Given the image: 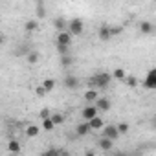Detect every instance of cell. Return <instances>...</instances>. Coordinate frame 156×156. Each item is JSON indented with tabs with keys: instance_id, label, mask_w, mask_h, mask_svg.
Returning <instances> with one entry per match:
<instances>
[{
	"instance_id": "obj_1",
	"label": "cell",
	"mask_w": 156,
	"mask_h": 156,
	"mask_svg": "<svg viewBox=\"0 0 156 156\" xmlns=\"http://www.w3.org/2000/svg\"><path fill=\"white\" fill-rule=\"evenodd\" d=\"M110 81H112V73L103 72V73H96V75H92L90 79H88V85L94 87V88H107V87L110 85Z\"/></svg>"
},
{
	"instance_id": "obj_2",
	"label": "cell",
	"mask_w": 156,
	"mask_h": 156,
	"mask_svg": "<svg viewBox=\"0 0 156 156\" xmlns=\"http://www.w3.org/2000/svg\"><path fill=\"white\" fill-rule=\"evenodd\" d=\"M83 30H85V26H83V20H81V19H72V20L68 22V31H70L73 37L81 35Z\"/></svg>"
},
{
	"instance_id": "obj_3",
	"label": "cell",
	"mask_w": 156,
	"mask_h": 156,
	"mask_svg": "<svg viewBox=\"0 0 156 156\" xmlns=\"http://www.w3.org/2000/svg\"><path fill=\"white\" fill-rule=\"evenodd\" d=\"M143 87L149 88V90H156V68H151L145 81H143Z\"/></svg>"
},
{
	"instance_id": "obj_4",
	"label": "cell",
	"mask_w": 156,
	"mask_h": 156,
	"mask_svg": "<svg viewBox=\"0 0 156 156\" xmlns=\"http://www.w3.org/2000/svg\"><path fill=\"white\" fill-rule=\"evenodd\" d=\"M119 129H118V125H105L103 127V136L105 138H110V140H118L119 138Z\"/></svg>"
},
{
	"instance_id": "obj_5",
	"label": "cell",
	"mask_w": 156,
	"mask_h": 156,
	"mask_svg": "<svg viewBox=\"0 0 156 156\" xmlns=\"http://www.w3.org/2000/svg\"><path fill=\"white\" fill-rule=\"evenodd\" d=\"M57 44H66V46H72V42H73V35L70 33V31H59L57 33V41H55Z\"/></svg>"
},
{
	"instance_id": "obj_6",
	"label": "cell",
	"mask_w": 156,
	"mask_h": 156,
	"mask_svg": "<svg viewBox=\"0 0 156 156\" xmlns=\"http://www.w3.org/2000/svg\"><path fill=\"white\" fill-rule=\"evenodd\" d=\"M98 112H99V108H98V107H92V105H88V107H85V108H83L81 116H83V119L90 121L92 118H96V116H98Z\"/></svg>"
},
{
	"instance_id": "obj_7",
	"label": "cell",
	"mask_w": 156,
	"mask_h": 156,
	"mask_svg": "<svg viewBox=\"0 0 156 156\" xmlns=\"http://www.w3.org/2000/svg\"><path fill=\"white\" fill-rule=\"evenodd\" d=\"M92 130V127H90V123L85 119L83 123H79L75 127V132H77V136H88V132Z\"/></svg>"
},
{
	"instance_id": "obj_8",
	"label": "cell",
	"mask_w": 156,
	"mask_h": 156,
	"mask_svg": "<svg viewBox=\"0 0 156 156\" xmlns=\"http://www.w3.org/2000/svg\"><path fill=\"white\" fill-rule=\"evenodd\" d=\"M98 147L101 149V151H112V147H114V140H110V138H101L99 141H98Z\"/></svg>"
},
{
	"instance_id": "obj_9",
	"label": "cell",
	"mask_w": 156,
	"mask_h": 156,
	"mask_svg": "<svg viewBox=\"0 0 156 156\" xmlns=\"http://www.w3.org/2000/svg\"><path fill=\"white\" fill-rule=\"evenodd\" d=\"M96 107L99 108V112H108V110H110V101H108L107 98H98Z\"/></svg>"
},
{
	"instance_id": "obj_10",
	"label": "cell",
	"mask_w": 156,
	"mask_h": 156,
	"mask_svg": "<svg viewBox=\"0 0 156 156\" xmlns=\"http://www.w3.org/2000/svg\"><path fill=\"white\" fill-rule=\"evenodd\" d=\"M99 39L101 41H110L112 39V31H110V26H101L99 28Z\"/></svg>"
},
{
	"instance_id": "obj_11",
	"label": "cell",
	"mask_w": 156,
	"mask_h": 156,
	"mask_svg": "<svg viewBox=\"0 0 156 156\" xmlns=\"http://www.w3.org/2000/svg\"><path fill=\"white\" fill-rule=\"evenodd\" d=\"M88 123H90V127H92V130H101V129L105 127V121H103V119H101L99 116H96V118H92V119H90Z\"/></svg>"
},
{
	"instance_id": "obj_12",
	"label": "cell",
	"mask_w": 156,
	"mask_h": 156,
	"mask_svg": "<svg viewBox=\"0 0 156 156\" xmlns=\"http://www.w3.org/2000/svg\"><path fill=\"white\" fill-rule=\"evenodd\" d=\"M55 127H57V125H55V121L51 119V116H50V118H46V119H42V129H44L46 132H51Z\"/></svg>"
},
{
	"instance_id": "obj_13",
	"label": "cell",
	"mask_w": 156,
	"mask_h": 156,
	"mask_svg": "<svg viewBox=\"0 0 156 156\" xmlns=\"http://www.w3.org/2000/svg\"><path fill=\"white\" fill-rule=\"evenodd\" d=\"M39 134H41V127H37V125H30L26 129V136L28 138H37Z\"/></svg>"
},
{
	"instance_id": "obj_14",
	"label": "cell",
	"mask_w": 156,
	"mask_h": 156,
	"mask_svg": "<svg viewBox=\"0 0 156 156\" xmlns=\"http://www.w3.org/2000/svg\"><path fill=\"white\" fill-rule=\"evenodd\" d=\"M77 85H79V81H77V77H73V75H68L64 79V87L66 88H77Z\"/></svg>"
},
{
	"instance_id": "obj_15",
	"label": "cell",
	"mask_w": 156,
	"mask_h": 156,
	"mask_svg": "<svg viewBox=\"0 0 156 156\" xmlns=\"http://www.w3.org/2000/svg\"><path fill=\"white\" fill-rule=\"evenodd\" d=\"M98 98H99V94H98L96 88H90V90L85 92V99H87L88 103H90V101H98Z\"/></svg>"
},
{
	"instance_id": "obj_16",
	"label": "cell",
	"mask_w": 156,
	"mask_h": 156,
	"mask_svg": "<svg viewBox=\"0 0 156 156\" xmlns=\"http://www.w3.org/2000/svg\"><path fill=\"white\" fill-rule=\"evenodd\" d=\"M8 151H9L11 154H19V152L22 151V147H20V143H19V141H15V140H13V141H9V143H8Z\"/></svg>"
},
{
	"instance_id": "obj_17",
	"label": "cell",
	"mask_w": 156,
	"mask_h": 156,
	"mask_svg": "<svg viewBox=\"0 0 156 156\" xmlns=\"http://www.w3.org/2000/svg\"><path fill=\"white\" fill-rule=\"evenodd\" d=\"M112 77H114V79H118V81H125L127 73H125V70H123V68H116V70L112 72Z\"/></svg>"
},
{
	"instance_id": "obj_18",
	"label": "cell",
	"mask_w": 156,
	"mask_h": 156,
	"mask_svg": "<svg viewBox=\"0 0 156 156\" xmlns=\"http://www.w3.org/2000/svg\"><path fill=\"white\" fill-rule=\"evenodd\" d=\"M123 83H125L127 87H132V88H134V87H138V79H136V77H134V75H127Z\"/></svg>"
},
{
	"instance_id": "obj_19",
	"label": "cell",
	"mask_w": 156,
	"mask_h": 156,
	"mask_svg": "<svg viewBox=\"0 0 156 156\" xmlns=\"http://www.w3.org/2000/svg\"><path fill=\"white\" fill-rule=\"evenodd\" d=\"M37 28H39V22H37V20H28V22L24 24V30H26V31H35Z\"/></svg>"
},
{
	"instance_id": "obj_20",
	"label": "cell",
	"mask_w": 156,
	"mask_h": 156,
	"mask_svg": "<svg viewBox=\"0 0 156 156\" xmlns=\"http://www.w3.org/2000/svg\"><path fill=\"white\" fill-rule=\"evenodd\" d=\"M61 64H62V66H70V64H73V57H72L70 53L61 55Z\"/></svg>"
},
{
	"instance_id": "obj_21",
	"label": "cell",
	"mask_w": 156,
	"mask_h": 156,
	"mask_svg": "<svg viewBox=\"0 0 156 156\" xmlns=\"http://www.w3.org/2000/svg\"><path fill=\"white\" fill-rule=\"evenodd\" d=\"M140 31L141 33H151L152 31V24L151 22H141L140 24Z\"/></svg>"
},
{
	"instance_id": "obj_22",
	"label": "cell",
	"mask_w": 156,
	"mask_h": 156,
	"mask_svg": "<svg viewBox=\"0 0 156 156\" xmlns=\"http://www.w3.org/2000/svg\"><path fill=\"white\" fill-rule=\"evenodd\" d=\"M39 61V53L37 51H28V62L30 64H35Z\"/></svg>"
},
{
	"instance_id": "obj_23",
	"label": "cell",
	"mask_w": 156,
	"mask_h": 156,
	"mask_svg": "<svg viewBox=\"0 0 156 156\" xmlns=\"http://www.w3.org/2000/svg\"><path fill=\"white\" fill-rule=\"evenodd\" d=\"M42 85H44V88L50 92V90H53V88H55V79H44V81H42Z\"/></svg>"
},
{
	"instance_id": "obj_24",
	"label": "cell",
	"mask_w": 156,
	"mask_h": 156,
	"mask_svg": "<svg viewBox=\"0 0 156 156\" xmlns=\"http://www.w3.org/2000/svg\"><path fill=\"white\" fill-rule=\"evenodd\" d=\"M55 46H57L59 55H66V53H68V50H70V46H66V44H57V42H55Z\"/></svg>"
},
{
	"instance_id": "obj_25",
	"label": "cell",
	"mask_w": 156,
	"mask_h": 156,
	"mask_svg": "<svg viewBox=\"0 0 156 156\" xmlns=\"http://www.w3.org/2000/svg\"><path fill=\"white\" fill-rule=\"evenodd\" d=\"M51 119L55 121V125H61V123L64 121V116H62V114H59V112H55V114H51Z\"/></svg>"
},
{
	"instance_id": "obj_26",
	"label": "cell",
	"mask_w": 156,
	"mask_h": 156,
	"mask_svg": "<svg viewBox=\"0 0 156 156\" xmlns=\"http://www.w3.org/2000/svg\"><path fill=\"white\" fill-rule=\"evenodd\" d=\"M55 28H57L59 31H62V30L66 28V22H64V19H57V20H55Z\"/></svg>"
},
{
	"instance_id": "obj_27",
	"label": "cell",
	"mask_w": 156,
	"mask_h": 156,
	"mask_svg": "<svg viewBox=\"0 0 156 156\" xmlns=\"http://www.w3.org/2000/svg\"><path fill=\"white\" fill-rule=\"evenodd\" d=\"M35 94H37L39 98H44V96L48 94V90L44 88V85H41V87H37V90H35Z\"/></svg>"
},
{
	"instance_id": "obj_28",
	"label": "cell",
	"mask_w": 156,
	"mask_h": 156,
	"mask_svg": "<svg viewBox=\"0 0 156 156\" xmlns=\"http://www.w3.org/2000/svg\"><path fill=\"white\" fill-rule=\"evenodd\" d=\"M118 129H119L121 134H127L129 129H130V125H129V123H118Z\"/></svg>"
},
{
	"instance_id": "obj_29",
	"label": "cell",
	"mask_w": 156,
	"mask_h": 156,
	"mask_svg": "<svg viewBox=\"0 0 156 156\" xmlns=\"http://www.w3.org/2000/svg\"><path fill=\"white\" fill-rule=\"evenodd\" d=\"M51 116V112L48 110V108H44V110H41V119H46V118H50Z\"/></svg>"
},
{
	"instance_id": "obj_30",
	"label": "cell",
	"mask_w": 156,
	"mask_h": 156,
	"mask_svg": "<svg viewBox=\"0 0 156 156\" xmlns=\"http://www.w3.org/2000/svg\"><path fill=\"white\" fill-rule=\"evenodd\" d=\"M59 152H61L59 149H50V151H46V152H44V156H51V154H59Z\"/></svg>"
},
{
	"instance_id": "obj_31",
	"label": "cell",
	"mask_w": 156,
	"mask_h": 156,
	"mask_svg": "<svg viewBox=\"0 0 156 156\" xmlns=\"http://www.w3.org/2000/svg\"><path fill=\"white\" fill-rule=\"evenodd\" d=\"M110 31H112V35H118L121 31V28H110Z\"/></svg>"
}]
</instances>
